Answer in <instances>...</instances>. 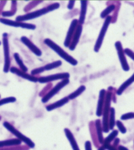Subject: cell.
I'll list each match as a JSON object with an SVG mask.
<instances>
[{"mask_svg":"<svg viewBox=\"0 0 134 150\" xmlns=\"http://www.w3.org/2000/svg\"><path fill=\"white\" fill-rule=\"evenodd\" d=\"M60 6V5L59 3H54L41 9L32 12L27 13L24 15L18 16L16 17L15 21L18 22H24L27 21L34 20L38 17H40L43 15L46 14L48 13L58 9Z\"/></svg>","mask_w":134,"mask_h":150,"instance_id":"1","label":"cell"},{"mask_svg":"<svg viewBox=\"0 0 134 150\" xmlns=\"http://www.w3.org/2000/svg\"><path fill=\"white\" fill-rule=\"evenodd\" d=\"M44 44L49 47L50 48L57 53V54L60 56L61 58L63 59L68 63H70L71 65L76 66L78 64V61L65 51L51 39L46 38L44 40Z\"/></svg>","mask_w":134,"mask_h":150,"instance_id":"2","label":"cell"},{"mask_svg":"<svg viewBox=\"0 0 134 150\" xmlns=\"http://www.w3.org/2000/svg\"><path fill=\"white\" fill-rule=\"evenodd\" d=\"M112 94L111 92H108L106 93L105 95V104L103 110L102 125L103 132L105 133H108L110 131L108 126V118L110 115L111 105L112 102Z\"/></svg>","mask_w":134,"mask_h":150,"instance_id":"3","label":"cell"},{"mask_svg":"<svg viewBox=\"0 0 134 150\" xmlns=\"http://www.w3.org/2000/svg\"><path fill=\"white\" fill-rule=\"evenodd\" d=\"M2 44L4 52V67L3 72L7 73L10 71L11 68V57H10V46L8 38V34L3 33L2 35Z\"/></svg>","mask_w":134,"mask_h":150,"instance_id":"4","label":"cell"},{"mask_svg":"<svg viewBox=\"0 0 134 150\" xmlns=\"http://www.w3.org/2000/svg\"><path fill=\"white\" fill-rule=\"evenodd\" d=\"M112 22V16L109 15L105 18V21L104 22L101 29L100 30V33L98 36V38L96 39V41L94 45V51H95V52H98L100 51V49L102 47L105 35L106 34L108 28Z\"/></svg>","mask_w":134,"mask_h":150,"instance_id":"5","label":"cell"},{"mask_svg":"<svg viewBox=\"0 0 134 150\" xmlns=\"http://www.w3.org/2000/svg\"><path fill=\"white\" fill-rule=\"evenodd\" d=\"M3 126L5 128L7 129V130L9 131L12 133L13 134H14L16 138H17L18 139H19L22 142H24L29 148H34L35 146V143L29 138L24 136L23 134H22L21 132L17 130L14 126H13L9 122L5 121L3 123Z\"/></svg>","mask_w":134,"mask_h":150,"instance_id":"6","label":"cell"},{"mask_svg":"<svg viewBox=\"0 0 134 150\" xmlns=\"http://www.w3.org/2000/svg\"><path fill=\"white\" fill-rule=\"evenodd\" d=\"M70 82L69 79L65 80H61L60 82L57 83L49 91V92L47 93L43 97L42 99V103H46L49 101L50 99L52 98L55 96L59 92L62 90L64 87L68 85Z\"/></svg>","mask_w":134,"mask_h":150,"instance_id":"7","label":"cell"},{"mask_svg":"<svg viewBox=\"0 0 134 150\" xmlns=\"http://www.w3.org/2000/svg\"><path fill=\"white\" fill-rule=\"evenodd\" d=\"M115 47L116 49L117 55L118 57L119 61L122 66L123 70L125 72L129 71L130 70V67L127 62L126 54L125 53L124 49L123 48L121 42L119 41H116L115 44Z\"/></svg>","mask_w":134,"mask_h":150,"instance_id":"8","label":"cell"},{"mask_svg":"<svg viewBox=\"0 0 134 150\" xmlns=\"http://www.w3.org/2000/svg\"><path fill=\"white\" fill-rule=\"evenodd\" d=\"M0 23L9 26L14 27H20L23 29H29V30H35L36 28V26L34 24H29L25 22H18L16 21L9 20L4 18H0Z\"/></svg>","mask_w":134,"mask_h":150,"instance_id":"9","label":"cell"},{"mask_svg":"<svg viewBox=\"0 0 134 150\" xmlns=\"http://www.w3.org/2000/svg\"><path fill=\"white\" fill-rule=\"evenodd\" d=\"M70 78V74L68 72L59 73L55 74L42 76L38 78V82L40 83H48L58 80H63Z\"/></svg>","mask_w":134,"mask_h":150,"instance_id":"10","label":"cell"},{"mask_svg":"<svg viewBox=\"0 0 134 150\" xmlns=\"http://www.w3.org/2000/svg\"><path fill=\"white\" fill-rule=\"evenodd\" d=\"M78 24H79V22L77 19H74L71 23L70 25L68 31L67 32L66 38L64 41V46L66 47H69L70 46L71 40L72 39V37L76 31V28Z\"/></svg>","mask_w":134,"mask_h":150,"instance_id":"11","label":"cell"},{"mask_svg":"<svg viewBox=\"0 0 134 150\" xmlns=\"http://www.w3.org/2000/svg\"><path fill=\"white\" fill-rule=\"evenodd\" d=\"M10 71L11 72L16 74L21 78L24 79L25 80H28L32 82L36 83L38 82V78H37L35 76H33L31 74H29L27 73V72H24L16 67H11Z\"/></svg>","mask_w":134,"mask_h":150,"instance_id":"12","label":"cell"},{"mask_svg":"<svg viewBox=\"0 0 134 150\" xmlns=\"http://www.w3.org/2000/svg\"><path fill=\"white\" fill-rule=\"evenodd\" d=\"M21 41L23 44L26 46L32 52L34 53L36 56L40 57L42 55V51L41 50L37 47L30 39H28L27 37L22 36L21 38Z\"/></svg>","mask_w":134,"mask_h":150,"instance_id":"13","label":"cell"},{"mask_svg":"<svg viewBox=\"0 0 134 150\" xmlns=\"http://www.w3.org/2000/svg\"><path fill=\"white\" fill-rule=\"evenodd\" d=\"M82 30H83L82 25L78 24L76 28V31L72 37V39L71 40L70 45L69 47V48L71 51H73L76 49V47L77 46L80 39L82 33Z\"/></svg>","mask_w":134,"mask_h":150,"instance_id":"14","label":"cell"},{"mask_svg":"<svg viewBox=\"0 0 134 150\" xmlns=\"http://www.w3.org/2000/svg\"><path fill=\"white\" fill-rule=\"evenodd\" d=\"M106 93V92L104 89H102L100 91L96 111V115L98 117H101L102 115L103 110L105 104Z\"/></svg>","mask_w":134,"mask_h":150,"instance_id":"15","label":"cell"},{"mask_svg":"<svg viewBox=\"0 0 134 150\" xmlns=\"http://www.w3.org/2000/svg\"><path fill=\"white\" fill-rule=\"evenodd\" d=\"M64 132L65 133L66 137L70 144L73 150H80L78 143L76 141L74 136H73V133L71 131L70 129L68 128L65 129Z\"/></svg>","mask_w":134,"mask_h":150,"instance_id":"16","label":"cell"},{"mask_svg":"<svg viewBox=\"0 0 134 150\" xmlns=\"http://www.w3.org/2000/svg\"><path fill=\"white\" fill-rule=\"evenodd\" d=\"M69 101V99L68 97H65L62 98V99L55 102L52 104L47 105L46 107V108L47 111H52V110H54L55 109H57V108H59L65 105L68 103Z\"/></svg>","mask_w":134,"mask_h":150,"instance_id":"17","label":"cell"},{"mask_svg":"<svg viewBox=\"0 0 134 150\" xmlns=\"http://www.w3.org/2000/svg\"><path fill=\"white\" fill-rule=\"evenodd\" d=\"M95 131L96 133V136L98 138L99 143L101 144L104 142V137H103V130L102 122L100 119H96L95 121Z\"/></svg>","mask_w":134,"mask_h":150,"instance_id":"18","label":"cell"},{"mask_svg":"<svg viewBox=\"0 0 134 150\" xmlns=\"http://www.w3.org/2000/svg\"><path fill=\"white\" fill-rule=\"evenodd\" d=\"M81 10L80 13L79 19L78 20L79 24L82 25L85 22L86 14L88 7V1H81Z\"/></svg>","mask_w":134,"mask_h":150,"instance_id":"19","label":"cell"},{"mask_svg":"<svg viewBox=\"0 0 134 150\" xmlns=\"http://www.w3.org/2000/svg\"><path fill=\"white\" fill-rule=\"evenodd\" d=\"M134 82V73L133 75L128 78L126 81H125L122 84V85L120 86L118 89L116 91V94L117 95L120 96L123 93L125 90L127 89L128 87H129Z\"/></svg>","mask_w":134,"mask_h":150,"instance_id":"20","label":"cell"},{"mask_svg":"<svg viewBox=\"0 0 134 150\" xmlns=\"http://www.w3.org/2000/svg\"><path fill=\"white\" fill-rule=\"evenodd\" d=\"M22 143V141L18 139H12L10 140L0 141V149L4 147H11L19 145Z\"/></svg>","mask_w":134,"mask_h":150,"instance_id":"21","label":"cell"},{"mask_svg":"<svg viewBox=\"0 0 134 150\" xmlns=\"http://www.w3.org/2000/svg\"><path fill=\"white\" fill-rule=\"evenodd\" d=\"M17 11V2L16 1H11V7L10 11H3L2 16L3 17H12L14 16Z\"/></svg>","mask_w":134,"mask_h":150,"instance_id":"22","label":"cell"},{"mask_svg":"<svg viewBox=\"0 0 134 150\" xmlns=\"http://www.w3.org/2000/svg\"><path fill=\"white\" fill-rule=\"evenodd\" d=\"M116 125L115 121V110L114 108L111 107L110 109V115L108 118V126L110 130H113Z\"/></svg>","mask_w":134,"mask_h":150,"instance_id":"23","label":"cell"},{"mask_svg":"<svg viewBox=\"0 0 134 150\" xmlns=\"http://www.w3.org/2000/svg\"><path fill=\"white\" fill-rule=\"evenodd\" d=\"M85 90H86V87L85 86L81 85L75 91L71 93L68 96H67V97H68L69 100H73V99H76V98H77L81 94H82L83 92L85 91Z\"/></svg>","mask_w":134,"mask_h":150,"instance_id":"24","label":"cell"},{"mask_svg":"<svg viewBox=\"0 0 134 150\" xmlns=\"http://www.w3.org/2000/svg\"><path fill=\"white\" fill-rule=\"evenodd\" d=\"M14 58L16 62L19 66L20 70H21L25 72H27L28 71V68L26 67V65H25L22 59L21 58L19 54L18 53H15L14 54Z\"/></svg>","mask_w":134,"mask_h":150,"instance_id":"25","label":"cell"},{"mask_svg":"<svg viewBox=\"0 0 134 150\" xmlns=\"http://www.w3.org/2000/svg\"><path fill=\"white\" fill-rule=\"evenodd\" d=\"M116 8V6L114 4H111L108 5L106 8L100 14L101 18H106L107 16H109V14L113 12Z\"/></svg>","mask_w":134,"mask_h":150,"instance_id":"26","label":"cell"},{"mask_svg":"<svg viewBox=\"0 0 134 150\" xmlns=\"http://www.w3.org/2000/svg\"><path fill=\"white\" fill-rule=\"evenodd\" d=\"M118 134V131L113 130L112 132L104 140L103 144H111V143L117 138Z\"/></svg>","mask_w":134,"mask_h":150,"instance_id":"27","label":"cell"},{"mask_svg":"<svg viewBox=\"0 0 134 150\" xmlns=\"http://www.w3.org/2000/svg\"><path fill=\"white\" fill-rule=\"evenodd\" d=\"M62 64V61L60 60H57L54 61L53 62L48 63L46 65L44 66V69L45 71H50L56 69L60 67Z\"/></svg>","mask_w":134,"mask_h":150,"instance_id":"28","label":"cell"},{"mask_svg":"<svg viewBox=\"0 0 134 150\" xmlns=\"http://www.w3.org/2000/svg\"><path fill=\"white\" fill-rule=\"evenodd\" d=\"M42 1H32L31 2L27 4L24 8V11L25 12H28L29 11L32 10L34 7H36V6L38 5L39 3L42 2Z\"/></svg>","mask_w":134,"mask_h":150,"instance_id":"29","label":"cell"},{"mask_svg":"<svg viewBox=\"0 0 134 150\" xmlns=\"http://www.w3.org/2000/svg\"><path fill=\"white\" fill-rule=\"evenodd\" d=\"M16 101V98L15 97H13V96L2 98V99H0V106H3L4 105L7 104L9 103H14Z\"/></svg>","mask_w":134,"mask_h":150,"instance_id":"30","label":"cell"},{"mask_svg":"<svg viewBox=\"0 0 134 150\" xmlns=\"http://www.w3.org/2000/svg\"><path fill=\"white\" fill-rule=\"evenodd\" d=\"M116 126H117L118 130L122 134H125L126 133L127 129L122 121H120V120H117L116 121Z\"/></svg>","mask_w":134,"mask_h":150,"instance_id":"31","label":"cell"},{"mask_svg":"<svg viewBox=\"0 0 134 150\" xmlns=\"http://www.w3.org/2000/svg\"><path fill=\"white\" fill-rule=\"evenodd\" d=\"M134 118V112H132L123 114L121 117V119L122 120H127Z\"/></svg>","mask_w":134,"mask_h":150,"instance_id":"32","label":"cell"},{"mask_svg":"<svg viewBox=\"0 0 134 150\" xmlns=\"http://www.w3.org/2000/svg\"><path fill=\"white\" fill-rule=\"evenodd\" d=\"M44 71H45V70L44 69V67H41L33 69L31 71L30 74L33 76H35V75H37V74H39L42 73L44 72Z\"/></svg>","mask_w":134,"mask_h":150,"instance_id":"33","label":"cell"},{"mask_svg":"<svg viewBox=\"0 0 134 150\" xmlns=\"http://www.w3.org/2000/svg\"><path fill=\"white\" fill-rule=\"evenodd\" d=\"M51 86H52V84L50 83H49L40 93V94H39L40 96L44 97V96L47 93L50 91L49 90L51 88Z\"/></svg>","mask_w":134,"mask_h":150,"instance_id":"34","label":"cell"},{"mask_svg":"<svg viewBox=\"0 0 134 150\" xmlns=\"http://www.w3.org/2000/svg\"><path fill=\"white\" fill-rule=\"evenodd\" d=\"M125 54L128 56L130 58L134 61V52L131 49L129 48H126L124 49Z\"/></svg>","mask_w":134,"mask_h":150,"instance_id":"35","label":"cell"},{"mask_svg":"<svg viewBox=\"0 0 134 150\" xmlns=\"http://www.w3.org/2000/svg\"><path fill=\"white\" fill-rule=\"evenodd\" d=\"M105 146L106 150H118L117 148H115L113 145H111V144H103Z\"/></svg>","mask_w":134,"mask_h":150,"instance_id":"36","label":"cell"},{"mask_svg":"<svg viewBox=\"0 0 134 150\" xmlns=\"http://www.w3.org/2000/svg\"><path fill=\"white\" fill-rule=\"evenodd\" d=\"M84 146H85V150H92V144L89 141H87L85 142Z\"/></svg>","mask_w":134,"mask_h":150,"instance_id":"37","label":"cell"},{"mask_svg":"<svg viewBox=\"0 0 134 150\" xmlns=\"http://www.w3.org/2000/svg\"><path fill=\"white\" fill-rule=\"evenodd\" d=\"M7 2V1H2L0 2V15H2L3 12V9L4 7L5 6L6 3Z\"/></svg>","mask_w":134,"mask_h":150,"instance_id":"38","label":"cell"},{"mask_svg":"<svg viewBox=\"0 0 134 150\" xmlns=\"http://www.w3.org/2000/svg\"><path fill=\"white\" fill-rule=\"evenodd\" d=\"M75 2H76L75 1H71L69 2L68 5L67 6L69 10H71L73 9V7L75 4Z\"/></svg>","mask_w":134,"mask_h":150,"instance_id":"39","label":"cell"},{"mask_svg":"<svg viewBox=\"0 0 134 150\" xmlns=\"http://www.w3.org/2000/svg\"><path fill=\"white\" fill-rule=\"evenodd\" d=\"M120 140L118 138H116L114 140V143H113V146L115 147V148H117V146H118V144L120 143Z\"/></svg>","mask_w":134,"mask_h":150,"instance_id":"40","label":"cell"},{"mask_svg":"<svg viewBox=\"0 0 134 150\" xmlns=\"http://www.w3.org/2000/svg\"><path fill=\"white\" fill-rule=\"evenodd\" d=\"M117 148L118 150H129L128 148L123 145H118Z\"/></svg>","mask_w":134,"mask_h":150,"instance_id":"41","label":"cell"},{"mask_svg":"<svg viewBox=\"0 0 134 150\" xmlns=\"http://www.w3.org/2000/svg\"><path fill=\"white\" fill-rule=\"evenodd\" d=\"M98 150H106V149H105V146L102 145L98 149Z\"/></svg>","mask_w":134,"mask_h":150,"instance_id":"42","label":"cell"},{"mask_svg":"<svg viewBox=\"0 0 134 150\" xmlns=\"http://www.w3.org/2000/svg\"><path fill=\"white\" fill-rule=\"evenodd\" d=\"M1 42L0 41V46H1Z\"/></svg>","mask_w":134,"mask_h":150,"instance_id":"43","label":"cell"},{"mask_svg":"<svg viewBox=\"0 0 134 150\" xmlns=\"http://www.w3.org/2000/svg\"><path fill=\"white\" fill-rule=\"evenodd\" d=\"M1 116H0V120H1Z\"/></svg>","mask_w":134,"mask_h":150,"instance_id":"44","label":"cell"},{"mask_svg":"<svg viewBox=\"0 0 134 150\" xmlns=\"http://www.w3.org/2000/svg\"><path fill=\"white\" fill-rule=\"evenodd\" d=\"M0 98H1V95H0Z\"/></svg>","mask_w":134,"mask_h":150,"instance_id":"45","label":"cell"}]
</instances>
